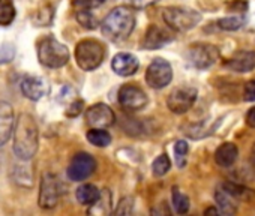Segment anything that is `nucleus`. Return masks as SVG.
Masks as SVG:
<instances>
[{
    "instance_id": "f257e3e1",
    "label": "nucleus",
    "mask_w": 255,
    "mask_h": 216,
    "mask_svg": "<svg viewBox=\"0 0 255 216\" xmlns=\"http://www.w3.org/2000/svg\"><path fill=\"white\" fill-rule=\"evenodd\" d=\"M14 141L12 150L21 161H30L39 146V129L29 113H21L14 125Z\"/></svg>"
},
{
    "instance_id": "f03ea898",
    "label": "nucleus",
    "mask_w": 255,
    "mask_h": 216,
    "mask_svg": "<svg viewBox=\"0 0 255 216\" xmlns=\"http://www.w3.org/2000/svg\"><path fill=\"white\" fill-rule=\"evenodd\" d=\"M135 27V14L129 6L114 8L101 23L102 35L113 41L122 42L131 36Z\"/></svg>"
},
{
    "instance_id": "7ed1b4c3",
    "label": "nucleus",
    "mask_w": 255,
    "mask_h": 216,
    "mask_svg": "<svg viewBox=\"0 0 255 216\" xmlns=\"http://www.w3.org/2000/svg\"><path fill=\"white\" fill-rule=\"evenodd\" d=\"M69 57L71 54L66 45L53 36H47L38 44V59L41 65L48 69L63 68L69 62Z\"/></svg>"
},
{
    "instance_id": "20e7f679",
    "label": "nucleus",
    "mask_w": 255,
    "mask_h": 216,
    "mask_svg": "<svg viewBox=\"0 0 255 216\" xmlns=\"http://www.w3.org/2000/svg\"><path fill=\"white\" fill-rule=\"evenodd\" d=\"M162 18L171 30L183 33V32H189L195 29L200 24L203 17L198 11L191 9V8L168 6V8H164Z\"/></svg>"
},
{
    "instance_id": "39448f33",
    "label": "nucleus",
    "mask_w": 255,
    "mask_h": 216,
    "mask_svg": "<svg viewBox=\"0 0 255 216\" xmlns=\"http://www.w3.org/2000/svg\"><path fill=\"white\" fill-rule=\"evenodd\" d=\"M105 57L104 45L96 39H83L75 47V62L83 71H95Z\"/></svg>"
},
{
    "instance_id": "423d86ee",
    "label": "nucleus",
    "mask_w": 255,
    "mask_h": 216,
    "mask_svg": "<svg viewBox=\"0 0 255 216\" xmlns=\"http://www.w3.org/2000/svg\"><path fill=\"white\" fill-rule=\"evenodd\" d=\"M63 195V183L54 173H45L41 179L38 204L44 210L54 209Z\"/></svg>"
},
{
    "instance_id": "0eeeda50",
    "label": "nucleus",
    "mask_w": 255,
    "mask_h": 216,
    "mask_svg": "<svg viewBox=\"0 0 255 216\" xmlns=\"http://www.w3.org/2000/svg\"><path fill=\"white\" fill-rule=\"evenodd\" d=\"M221 57L218 47L206 42H198L189 47L186 59L191 66L197 69H209L212 68Z\"/></svg>"
},
{
    "instance_id": "6e6552de",
    "label": "nucleus",
    "mask_w": 255,
    "mask_h": 216,
    "mask_svg": "<svg viewBox=\"0 0 255 216\" xmlns=\"http://www.w3.org/2000/svg\"><path fill=\"white\" fill-rule=\"evenodd\" d=\"M144 78H146V83L149 87L156 89V90L164 89L173 80V68H171L170 62H167L165 59L156 57L147 66Z\"/></svg>"
},
{
    "instance_id": "1a4fd4ad",
    "label": "nucleus",
    "mask_w": 255,
    "mask_h": 216,
    "mask_svg": "<svg viewBox=\"0 0 255 216\" xmlns=\"http://www.w3.org/2000/svg\"><path fill=\"white\" fill-rule=\"evenodd\" d=\"M197 96H198V92L195 87H191V86L177 87L168 95L167 107L174 114H185L194 107Z\"/></svg>"
},
{
    "instance_id": "9d476101",
    "label": "nucleus",
    "mask_w": 255,
    "mask_h": 216,
    "mask_svg": "<svg viewBox=\"0 0 255 216\" xmlns=\"http://www.w3.org/2000/svg\"><path fill=\"white\" fill-rule=\"evenodd\" d=\"M147 95L135 84H125L119 90V104L126 111H140L147 105Z\"/></svg>"
},
{
    "instance_id": "9b49d317",
    "label": "nucleus",
    "mask_w": 255,
    "mask_h": 216,
    "mask_svg": "<svg viewBox=\"0 0 255 216\" xmlns=\"http://www.w3.org/2000/svg\"><path fill=\"white\" fill-rule=\"evenodd\" d=\"M96 170V161L95 158L90 155V153H86V152H80L77 153L68 170H66V174L69 177V180H74V182H84L87 180Z\"/></svg>"
},
{
    "instance_id": "f8f14e48",
    "label": "nucleus",
    "mask_w": 255,
    "mask_h": 216,
    "mask_svg": "<svg viewBox=\"0 0 255 216\" xmlns=\"http://www.w3.org/2000/svg\"><path fill=\"white\" fill-rule=\"evenodd\" d=\"M86 123L90 128L107 129L114 125L116 114L111 108L105 104H95L86 110Z\"/></svg>"
},
{
    "instance_id": "ddd939ff",
    "label": "nucleus",
    "mask_w": 255,
    "mask_h": 216,
    "mask_svg": "<svg viewBox=\"0 0 255 216\" xmlns=\"http://www.w3.org/2000/svg\"><path fill=\"white\" fill-rule=\"evenodd\" d=\"M15 125V113L9 102L0 101V147H3L14 131Z\"/></svg>"
},
{
    "instance_id": "4468645a",
    "label": "nucleus",
    "mask_w": 255,
    "mask_h": 216,
    "mask_svg": "<svg viewBox=\"0 0 255 216\" xmlns=\"http://www.w3.org/2000/svg\"><path fill=\"white\" fill-rule=\"evenodd\" d=\"M111 68L120 77H131V75H134L138 71L140 62H138V59L134 54L122 51V53H117L113 57Z\"/></svg>"
},
{
    "instance_id": "2eb2a0df",
    "label": "nucleus",
    "mask_w": 255,
    "mask_h": 216,
    "mask_svg": "<svg viewBox=\"0 0 255 216\" xmlns=\"http://www.w3.org/2000/svg\"><path fill=\"white\" fill-rule=\"evenodd\" d=\"M173 39L174 38L168 30L158 27V26H150L141 41V47L144 50H158V48H162L164 45L170 44Z\"/></svg>"
},
{
    "instance_id": "dca6fc26",
    "label": "nucleus",
    "mask_w": 255,
    "mask_h": 216,
    "mask_svg": "<svg viewBox=\"0 0 255 216\" xmlns=\"http://www.w3.org/2000/svg\"><path fill=\"white\" fill-rule=\"evenodd\" d=\"M21 93L30 99V101H39L45 96L47 93V83L44 81V78L36 77V75H27L21 80L20 84Z\"/></svg>"
},
{
    "instance_id": "f3484780",
    "label": "nucleus",
    "mask_w": 255,
    "mask_h": 216,
    "mask_svg": "<svg viewBox=\"0 0 255 216\" xmlns=\"http://www.w3.org/2000/svg\"><path fill=\"white\" fill-rule=\"evenodd\" d=\"M227 68L237 74H246L255 69V51H237L228 62Z\"/></svg>"
},
{
    "instance_id": "a211bd4d",
    "label": "nucleus",
    "mask_w": 255,
    "mask_h": 216,
    "mask_svg": "<svg viewBox=\"0 0 255 216\" xmlns=\"http://www.w3.org/2000/svg\"><path fill=\"white\" fill-rule=\"evenodd\" d=\"M239 158V147L234 143H224L215 150V162L222 168H230Z\"/></svg>"
},
{
    "instance_id": "6ab92c4d",
    "label": "nucleus",
    "mask_w": 255,
    "mask_h": 216,
    "mask_svg": "<svg viewBox=\"0 0 255 216\" xmlns=\"http://www.w3.org/2000/svg\"><path fill=\"white\" fill-rule=\"evenodd\" d=\"M215 201H216V207L219 209L221 215H236L239 210V203L234 197H231L224 188H221L219 185L215 189Z\"/></svg>"
},
{
    "instance_id": "aec40b11",
    "label": "nucleus",
    "mask_w": 255,
    "mask_h": 216,
    "mask_svg": "<svg viewBox=\"0 0 255 216\" xmlns=\"http://www.w3.org/2000/svg\"><path fill=\"white\" fill-rule=\"evenodd\" d=\"M75 195H77V200H78L80 204H83V206H95L101 198V191L98 189V186H95L92 183H83L75 191Z\"/></svg>"
},
{
    "instance_id": "412c9836",
    "label": "nucleus",
    "mask_w": 255,
    "mask_h": 216,
    "mask_svg": "<svg viewBox=\"0 0 255 216\" xmlns=\"http://www.w3.org/2000/svg\"><path fill=\"white\" fill-rule=\"evenodd\" d=\"M221 188H224L231 197H234L237 201H251L255 197V191L236 182H222L219 183Z\"/></svg>"
},
{
    "instance_id": "4be33fe9",
    "label": "nucleus",
    "mask_w": 255,
    "mask_h": 216,
    "mask_svg": "<svg viewBox=\"0 0 255 216\" xmlns=\"http://www.w3.org/2000/svg\"><path fill=\"white\" fill-rule=\"evenodd\" d=\"M171 203H173V207H174V210H176L177 215H185V213H188L189 209H191V201H189V198H188L183 192H180L177 188H173Z\"/></svg>"
},
{
    "instance_id": "5701e85b",
    "label": "nucleus",
    "mask_w": 255,
    "mask_h": 216,
    "mask_svg": "<svg viewBox=\"0 0 255 216\" xmlns=\"http://www.w3.org/2000/svg\"><path fill=\"white\" fill-rule=\"evenodd\" d=\"M87 140H89L90 144H93L96 147H107L111 143V135L105 129L92 128L87 132Z\"/></svg>"
},
{
    "instance_id": "b1692460",
    "label": "nucleus",
    "mask_w": 255,
    "mask_h": 216,
    "mask_svg": "<svg viewBox=\"0 0 255 216\" xmlns=\"http://www.w3.org/2000/svg\"><path fill=\"white\" fill-rule=\"evenodd\" d=\"M54 17V8L48 3L42 5L41 8H38V11L33 15V23L36 26H48L51 24Z\"/></svg>"
},
{
    "instance_id": "393cba45",
    "label": "nucleus",
    "mask_w": 255,
    "mask_h": 216,
    "mask_svg": "<svg viewBox=\"0 0 255 216\" xmlns=\"http://www.w3.org/2000/svg\"><path fill=\"white\" fill-rule=\"evenodd\" d=\"M246 20L243 17H225V18H219L216 21L218 29L225 30V32H236L240 30L245 26Z\"/></svg>"
},
{
    "instance_id": "a878e982",
    "label": "nucleus",
    "mask_w": 255,
    "mask_h": 216,
    "mask_svg": "<svg viewBox=\"0 0 255 216\" xmlns=\"http://www.w3.org/2000/svg\"><path fill=\"white\" fill-rule=\"evenodd\" d=\"M12 182H15L17 185L21 186H32V173L27 167L23 165H15L12 170Z\"/></svg>"
},
{
    "instance_id": "bb28decb",
    "label": "nucleus",
    "mask_w": 255,
    "mask_h": 216,
    "mask_svg": "<svg viewBox=\"0 0 255 216\" xmlns=\"http://www.w3.org/2000/svg\"><path fill=\"white\" fill-rule=\"evenodd\" d=\"M170 170H171V161H170L168 155H165V153L159 155L152 164V171L156 177L165 176Z\"/></svg>"
},
{
    "instance_id": "cd10ccee",
    "label": "nucleus",
    "mask_w": 255,
    "mask_h": 216,
    "mask_svg": "<svg viewBox=\"0 0 255 216\" xmlns=\"http://www.w3.org/2000/svg\"><path fill=\"white\" fill-rule=\"evenodd\" d=\"M77 21L84 27V29H89V30H93V29H96L98 26H99V21H98V18L95 17V14L92 12V11H86V9H83V11H77Z\"/></svg>"
},
{
    "instance_id": "c85d7f7f",
    "label": "nucleus",
    "mask_w": 255,
    "mask_h": 216,
    "mask_svg": "<svg viewBox=\"0 0 255 216\" xmlns=\"http://www.w3.org/2000/svg\"><path fill=\"white\" fill-rule=\"evenodd\" d=\"M15 18V8L12 3L0 2V26H9Z\"/></svg>"
},
{
    "instance_id": "c756f323",
    "label": "nucleus",
    "mask_w": 255,
    "mask_h": 216,
    "mask_svg": "<svg viewBox=\"0 0 255 216\" xmlns=\"http://www.w3.org/2000/svg\"><path fill=\"white\" fill-rule=\"evenodd\" d=\"M189 152V146L185 140H179L174 144V156H176V164L179 168H183L186 164V155Z\"/></svg>"
},
{
    "instance_id": "7c9ffc66",
    "label": "nucleus",
    "mask_w": 255,
    "mask_h": 216,
    "mask_svg": "<svg viewBox=\"0 0 255 216\" xmlns=\"http://www.w3.org/2000/svg\"><path fill=\"white\" fill-rule=\"evenodd\" d=\"M107 0H74L72 2V6L77 9V11H93L99 6H102Z\"/></svg>"
},
{
    "instance_id": "2f4dec72",
    "label": "nucleus",
    "mask_w": 255,
    "mask_h": 216,
    "mask_svg": "<svg viewBox=\"0 0 255 216\" xmlns=\"http://www.w3.org/2000/svg\"><path fill=\"white\" fill-rule=\"evenodd\" d=\"M15 57V48L11 44H3L0 47V65L12 62Z\"/></svg>"
},
{
    "instance_id": "473e14b6",
    "label": "nucleus",
    "mask_w": 255,
    "mask_h": 216,
    "mask_svg": "<svg viewBox=\"0 0 255 216\" xmlns=\"http://www.w3.org/2000/svg\"><path fill=\"white\" fill-rule=\"evenodd\" d=\"M75 99H77V90L75 89H72L71 86H63L60 89V93H59V98H57L59 102L69 104V102H72Z\"/></svg>"
},
{
    "instance_id": "72a5a7b5",
    "label": "nucleus",
    "mask_w": 255,
    "mask_h": 216,
    "mask_svg": "<svg viewBox=\"0 0 255 216\" xmlns=\"http://www.w3.org/2000/svg\"><path fill=\"white\" fill-rule=\"evenodd\" d=\"M83 107H84V102L81 99H75V101L69 102L68 108H66V116L68 117H77L83 111Z\"/></svg>"
},
{
    "instance_id": "f704fd0d",
    "label": "nucleus",
    "mask_w": 255,
    "mask_h": 216,
    "mask_svg": "<svg viewBox=\"0 0 255 216\" xmlns=\"http://www.w3.org/2000/svg\"><path fill=\"white\" fill-rule=\"evenodd\" d=\"M132 203H134V201H132V198H129V197L123 198V200L120 201V204H119L116 213H117V215H129V213L132 212V209H134V204H132Z\"/></svg>"
},
{
    "instance_id": "c9c22d12",
    "label": "nucleus",
    "mask_w": 255,
    "mask_h": 216,
    "mask_svg": "<svg viewBox=\"0 0 255 216\" xmlns=\"http://www.w3.org/2000/svg\"><path fill=\"white\" fill-rule=\"evenodd\" d=\"M243 99L248 102H255V80H249L243 87Z\"/></svg>"
},
{
    "instance_id": "e433bc0d",
    "label": "nucleus",
    "mask_w": 255,
    "mask_h": 216,
    "mask_svg": "<svg viewBox=\"0 0 255 216\" xmlns=\"http://www.w3.org/2000/svg\"><path fill=\"white\" fill-rule=\"evenodd\" d=\"M158 2L159 0H126V5L131 6V8H135V9H144V8L155 5Z\"/></svg>"
},
{
    "instance_id": "4c0bfd02",
    "label": "nucleus",
    "mask_w": 255,
    "mask_h": 216,
    "mask_svg": "<svg viewBox=\"0 0 255 216\" xmlns=\"http://www.w3.org/2000/svg\"><path fill=\"white\" fill-rule=\"evenodd\" d=\"M245 122H246V125H248L249 128L255 129V107H252L251 110L246 113V116H245Z\"/></svg>"
},
{
    "instance_id": "58836bf2",
    "label": "nucleus",
    "mask_w": 255,
    "mask_h": 216,
    "mask_svg": "<svg viewBox=\"0 0 255 216\" xmlns=\"http://www.w3.org/2000/svg\"><path fill=\"white\" fill-rule=\"evenodd\" d=\"M252 162L255 165V143H254V147H252Z\"/></svg>"
},
{
    "instance_id": "ea45409f",
    "label": "nucleus",
    "mask_w": 255,
    "mask_h": 216,
    "mask_svg": "<svg viewBox=\"0 0 255 216\" xmlns=\"http://www.w3.org/2000/svg\"><path fill=\"white\" fill-rule=\"evenodd\" d=\"M0 2H2V0H0Z\"/></svg>"
}]
</instances>
